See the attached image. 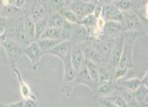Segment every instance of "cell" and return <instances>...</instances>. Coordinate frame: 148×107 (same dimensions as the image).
<instances>
[{
	"label": "cell",
	"instance_id": "obj_1",
	"mask_svg": "<svg viewBox=\"0 0 148 107\" xmlns=\"http://www.w3.org/2000/svg\"><path fill=\"white\" fill-rule=\"evenodd\" d=\"M122 37L125 41H123V47L118 67L131 70L134 67V45L137 37L142 35L134 31H125L122 33Z\"/></svg>",
	"mask_w": 148,
	"mask_h": 107
},
{
	"label": "cell",
	"instance_id": "obj_2",
	"mask_svg": "<svg viewBox=\"0 0 148 107\" xmlns=\"http://www.w3.org/2000/svg\"><path fill=\"white\" fill-rule=\"evenodd\" d=\"M63 73L62 79H61V86H60V93L63 94L66 97H71L73 93L74 87H75V80H76V71L73 67L70 60V56H68L62 61Z\"/></svg>",
	"mask_w": 148,
	"mask_h": 107
},
{
	"label": "cell",
	"instance_id": "obj_3",
	"mask_svg": "<svg viewBox=\"0 0 148 107\" xmlns=\"http://www.w3.org/2000/svg\"><path fill=\"white\" fill-rule=\"evenodd\" d=\"M122 25L125 27L126 31H134V32L140 33L142 37L147 35V22H144L132 10L123 12V22H122Z\"/></svg>",
	"mask_w": 148,
	"mask_h": 107
},
{
	"label": "cell",
	"instance_id": "obj_4",
	"mask_svg": "<svg viewBox=\"0 0 148 107\" xmlns=\"http://www.w3.org/2000/svg\"><path fill=\"white\" fill-rule=\"evenodd\" d=\"M1 47L3 48L4 52L7 55L10 67L18 64V61L21 59V57L23 56V52H24V47L22 45H19L16 41H14L13 39L7 35L5 40L1 44Z\"/></svg>",
	"mask_w": 148,
	"mask_h": 107
},
{
	"label": "cell",
	"instance_id": "obj_5",
	"mask_svg": "<svg viewBox=\"0 0 148 107\" xmlns=\"http://www.w3.org/2000/svg\"><path fill=\"white\" fill-rule=\"evenodd\" d=\"M26 14L32 19L34 22L46 17L49 14V10L45 0H28Z\"/></svg>",
	"mask_w": 148,
	"mask_h": 107
},
{
	"label": "cell",
	"instance_id": "obj_6",
	"mask_svg": "<svg viewBox=\"0 0 148 107\" xmlns=\"http://www.w3.org/2000/svg\"><path fill=\"white\" fill-rule=\"evenodd\" d=\"M114 41L115 39L106 35H102L99 37L98 40L95 39V46H96L97 50L100 55V58L102 60V63H106L108 64L110 61V57L112 54V49L114 46Z\"/></svg>",
	"mask_w": 148,
	"mask_h": 107
},
{
	"label": "cell",
	"instance_id": "obj_7",
	"mask_svg": "<svg viewBox=\"0 0 148 107\" xmlns=\"http://www.w3.org/2000/svg\"><path fill=\"white\" fill-rule=\"evenodd\" d=\"M23 55L26 56L27 58L30 60L32 71H34V72H37V71L39 70V67H40L41 59H42V57L44 56V52L40 49V47H39V45H38V43H37V41L31 42L28 46L24 47Z\"/></svg>",
	"mask_w": 148,
	"mask_h": 107
},
{
	"label": "cell",
	"instance_id": "obj_8",
	"mask_svg": "<svg viewBox=\"0 0 148 107\" xmlns=\"http://www.w3.org/2000/svg\"><path fill=\"white\" fill-rule=\"evenodd\" d=\"M11 69L13 70V72H14L16 80L18 82L19 92H21V95H22L23 100H26V99H38L39 96H38L37 92L34 91V90L31 89V87L26 82V80L23 78L22 71L19 69L18 64L12 65Z\"/></svg>",
	"mask_w": 148,
	"mask_h": 107
},
{
	"label": "cell",
	"instance_id": "obj_9",
	"mask_svg": "<svg viewBox=\"0 0 148 107\" xmlns=\"http://www.w3.org/2000/svg\"><path fill=\"white\" fill-rule=\"evenodd\" d=\"M69 9L76 14L78 19L81 20L85 16L93 14V11L96 9V3L92 0L90 1H84V0H73L72 3L69 5Z\"/></svg>",
	"mask_w": 148,
	"mask_h": 107
},
{
	"label": "cell",
	"instance_id": "obj_10",
	"mask_svg": "<svg viewBox=\"0 0 148 107\" xmlns=\"http://www.w3.org/2000/svg\"><path fill=\"white\" fill-rule=\"evenodd\" d=\"M101 16L105 19V22L112 20V22H118L121 24L123 22V12L118 10L113 2H105L102 4Z\"/></svg>",
	"mask_w": 148,
	"mask_h": 107
},
{
	"label": "cell",
	"instance_id": "obj_11",
	"mask_svg": "<svg viewBox=\"0 0 148 107\" xmlns=\"http://www.w3.org/2000/svg\"><path fill=\"white\" fill-rule=\"evenodd\" d=\"M72 46H73V44L71 43L70 40L61 41L59 44L56 45L55 47L52 48L51 50H48L45 55L55 56V57H57L58 59H60L61 61H63V60L67 58L68 56H70Z\"/></svg>",
	"mask_w": 148,
	"mask_h": 107
},
{
	"label": "cell",
	"instance_id": "obj_12",
	"mask_svg": "<svg viewBox=\"0 0 148 107\" xmlns=\"http://www.w3.org/2000/svg\"><path fill=\"white\" fill-rule=\"evenodd\" d=\"M123 41L125 40H123L122 34L117 37H115L114 46H113V49H112L110 61H108V63L113 70H114L115 67H118V64H119V60H120L121 52H122V47H123Z\"/></svg>",
	"mask_w": 148,
	"mask_h": 107
},
{
	"label": "cell",
	"instance_id": "obj_13",
	"mask_svg": "<svg viewBox=\"0 0 148 107\" xmlns=\"http://www.w3.org/2000/svg\"><path fill=\"white\" fill-rule=\"evenodd\" d=\"M88 37H90V31L79 24H75L71 33L70 41L73 45H82Z\"/></svg>",
	"mask_w": 148,
	"mask_h": 107
},
{
	"label": "cell",
	"instance_id": "obj_14",
	"mask_svg": "<svg viewBox=\"0 0 148 107\" xmlns=\"http://www.w3.org/2000/svg\"><path fill=\"white\" fill-rule=\"evenodd\" d=\"M75 85H83L86 86L87 88H89L92 92H95V84H93V80L90 74L88 72V69L85 65V62H84V65L78 70V72L76 73V80H75Z\"/></svg>",
	"mask_w": 148,
	"mask_h": 107
},
{
	"label": "cell",
	"instance_id": "obj_15",
	"mask_svg": "<svg viewBox=\"0 0 148 107\" xmlns=\"http://www.w3.org/2000/svg\"><path fill=\"white\" fill-rule=\"evenodd\" d=\"M79 46L82 47V50H83L85 59L90 60V61H92V62L97 63V64L102 63L100 55H99V52H98L96 46H95V40L87 43V44H82Z\"/></svg>",
	"mask_w": 148,
	"mask_h": 107
},
{
	"label": "cell",
	"instance_id": "obj_16",
	"mask_svg": "<svg viewBox=\"0 0 148 107\" xmlns=\"http://www.w3.org/2000/svg\"><path fill=\"white\" fill-rule=\"evenodd\" d=\"M125 31H126V30H125V27H123V25H122L121 22L108 20V22H105L104 29H103V34L106 35V37L115 39V37L121 35Z\"/></svg>",
	"mask_w": 148,
	"mask_h": 107
},
{
	"label": "cell",
	"instance_id": "obj_17",
	"mask_svg": "<svg viewBox=\"0 0 148 107\" xmlns=\"http://www.w3.org/2000/svg\"><path fill=\"white\" fill-rule=\"evenodd\" d=\"M117 89V84L115 79H108L106 81H103L102 84L97 87L96 91L93 92V96H98V97H105V96L110 95Z\"/></svg>",
	"mask_w": 148,
	"mask_h": 107
},
{
	"label": "cell",
	"instance_id": "obj_18",
	"mask_svg": "<svg viewBox=\"0 0 148 107\" xmlns=\"http://www.w3.org/2000/svg\"><path fill=\"white\" fill-rule=\"evenodd\" d=\"M70 60L73 67L77 73L78 70L84 65V62H85V57H84L82 47L79 45H73L72 46V49H71L70 52Z\"/></svg>",
	"mask_w": 148,
	"mask_h": 107
},
{
	"label": "cell",
	"instance_id": "obj_19",
	"mask_svg": "<svg viewBox=\"0 0 148 107\" xmlns=\"http://www.w3.org/2000/svg\"><path fill=\"white\" fill-rule=\"evenodd\" d=\"M116 84H117V87L121 89H125L127 91H130V92H133L136 89H138L141 87V78L137 77H132V78H122V79H118L116 80Z\"/></svg>",
	"mask_w": 148,
	"mask_h": 107
},
{
	"label": "cell",
	"instance_id": "obj_20",
	"mask_svg": "<svg viewBox=\"0 0 148 107\" xmlns=\"http://www.w3.org/2000/svg\"><path fill=\"white\" fill-rule=\"evenodd\" d=\"M113 69L106 63H100L98 64V78H99V85L103 81L108 79H113ZM98 85V86H99Z\"/></svg>",
	"mask_w": 148,
	"mask_h": 107
},
{
	"label": "cell",
	"instance_id": "obj_21",
	"mask_svg": "<svg viewBox=\"0 0 148 107\" xmlns=\"http://www.w3.org/2000/svg\"><path fill=\"white\" fill-rule=\"evenodd\" d=\"M132 95L134 96V99L136 100L138 105L141 107H147V95H148V88L145 86H141L138 89H136L135 91H133Z\"/></svg>",
	"mask_w": 148,
	"mask_h": 107
},
{
	"label": "cell",
	"instance_id": "obj_22",
	"mask_svg": "<svg viewBox=\"0 0 148 107\" xmlns=\"http://www.w3.org/2000/svg\"><path fill=\"white\" fill-rule=\"evenodd\" d=\"M64 24V19L59 12H52L47 15V25L48 27L61 28Z\"/></svg>",
	"mask_w": 148,
	"mask_h": 107
},
{
	"label": "cell",
	"instance_id": "obj_23",
	"mask_svg": "<svg viewBox=\"0 0 148 107\" xmlns=\"http://www.w3.org/2000/svg\"><path fill=\"white\" fill-rule=\"evenodd\" d=\"M61 42V40H54V39H39L37 40V43L42 52H44V55L48 50H51L54 48L56 45H58Z\"/></svg>",
	"mask_w": 148,
	"mask_h": 107
},
{
	"label": "cell",
	"instance_id": "obj_24",
	"mask_svg": "<svg viewBox=\"0 0 148 107\" xmlns=\"http://www.w3.org/2000/svg\"><path fill=\"white\" fill-rule=\"evenodd\" d=\"M40 39H54V40L62 41V31L61 28H55V27H47Z\"/></svg>",
	"mask_w": 148,
	"mask_h": 107
},
{
	"label": "cell",
	"instance_id": "obj_25",
	"mask_svg": "<svg viewBox=\"0 0 148 107\" xmlns=\"http://www.w3.org/2000/svg\"><path fill=\"white\" fill-rule=\"evenodd\" d=\"M105 99H108V101H111L112 103H114L115 105H117L118 107H129L127 104L126 100L123 99V96L120 94L118 90L116 89L114 92L111 93L110 95L105 96Z\"/></svg>",
	"mask_w": 148,
	"mask_h": 107
},
{
	"label": "cell",
	"instance_id": "obj_26",
	"mask_svg": "<svg viewBox=\"0 0 148 107\" xmlns=\"http://www.w3.org/2000/svg\"><path fill=\"white\" fill-rule=\"evenodd\" d=\"M85 65L88 69V72L90 74V76L92 78L93 84H95V88L97 89L98 85H99V78H98V64L90 60L85 59ZM96 91V90H95Z\"/></svg>",
	"mask_w": 148,
	"mask_h": 107
},
{
	"label": "cell",
	"instance_id": "obj_27",
	"mask_svg": "<svg viewBox=\"0 0 148 107\" xmlns=\"http://www.w3.org/2000/svg\"><path fill=\"white\" fill-rule=\"evenodd\" d=\"M47 27H48V25H47V16L34 22V35H36V41L40 39L41 35L43 34V32L46 30V28H47Z\"/></svg>",
	"mask_w": 148,
	"mask_h": 107
},
{
	"label": "cell",
	"instance_id": "obj_28",
	"mask_svg": "<svg viewBox=\"0 0 148 107\" xmlns=\"http://www.w3.org/2000/svg\"><path fill=\"white\" fill-rule=\"evenodd\" d=\"M49 10V13L52 12H60L61 10L68 7L64 3V0H45Z\"/></svg>",
	"mask_w": 148,
	"mask_h": 107
},
{
	"label": "cell",
	"instance_id": "obj_29",
	"mask_svg": "<svg viewBox=\"0 0 148 107\" xmlns=\"http://www.w3.org/2000/svg\"><path fill=\"white\" fill-rule=\"evenodd\" d=\"M59 13L61 14V16H62L63 19H64L66 22H71V24H73V25L78 24V22H79V19H78V17L76 16V14H75L72 10H70L69 7H66V9L61 10Z\"/></svg>",
	"mask_w": 148,
	"mask_h": 107
},
{
	"label": "cell",
	"instance_id": "obj_30",
	"mask_svg": "<svg viewBox=\"0 0 148 107\" xmlns=\"http://www.w3.org/2000/svg\"><path fill=\"white\" fill-rule=\"evenodd\" d=\"M96 22H97V17L93 14H90L85 16L84 18H82L78 22V24L82 25V26H84L86 29H88L91 32L93 30V28H95V26H96Z\"/></svg>",
	"mask_w": 148,
	"mask_h": 107
},
{
	"label": "cell",
	"instance_id": "obj_31",
	"mask_svg": "<svg viewBox=\"0 0 148 107\" xmlns=\"http://www.w3.org/2000/svg\"><path fill=\"white\" fill-rule=\"evenodd\" d=\"M24 28L26 30L27 34L34 41H36V35H34V22L27 14H25V17H24Z\"/></svg>",
	"mask_w": 148,
	"mask_h": 107
},
{
	"label": "cell",
	"instance_id": "obj_32",
	"mask_svg": "<svg viewBox=\"0 0 148 107\" xmlns=\"http://www.w3.org/2000/svg\"><path fill=\"white\" fill-rule=\"evenodd\" d=\"M113 3L121 12L131 11L133 9V0H115Z\"/></svg>",
	"mask_w": 148,
	"mask_h": 107
},
{
	"label": "cell",
	"instance_id": "obj_33",
	"mask_svg": "<svg viewBox=\"0 0 148 107\" xmlns=\"http://www.w3.org/2000/svg\"><path fill=\"white\" fill-rule=\"evenodd\" d=\"M129 71H130L129 69H126V67H115L114 71H113V79L118 80V79L125 78L129 74Z\"/></svg>",
	"mask_w": 148,
	"mask_h": 107
},
{
	"label": "cell",
	"instance_id": "obj_34",
	"mask_svg": "<svg viewBox=\"0 0 148 107\" xmlns=\"http://www.w3.org/2000/svg\"><path fill=\"white\" fill-rule=\"evenodd\" d=\"M74 25L71 22H68L64 20L63 26L61 27V31H62V41L64 40H70L71 33H72V30H73Z\"/></svg>",
	"mask_w": 148,
	"mask_h": 107
},
{
	"label": "cell",
	"instance_id": "obj_35",
	"mask_svg": "<svg viewBox=\"0 0 148 107\" xmlns=\"http://www.w3.org/2000/svg\"><path fill=\"white\" fill-rule=\"evenodd\" d=\"M13 22L14 20H11V19H8V18H4V17H1L0 16V34L8 31V30L10 29L13 25Z\"/></svg>",
	"mask_w": 148,
	"mask_h": 107
},
{
	"label": "cell",
	"instance_id": "obj_36",
	"mask_svg": "<svg viewBox=\"0 0 148 107\" xmlns=\"http://www.w3.org/2000/svg\"><path fill=\"white\" fill-rule=\"evenodd\" d=\"M24 107H41V102L38 99H26L24 100Z\"/></svg>",
	"mask_w": 148,
	"mask_h": 107
},
{
	"label": "cell",
	"instance_id": "obj_37",
	"mask_svg": "<svg viewBox=\"0 0 148 107\" xmlns=\"http://www.w3.org/2000/svg\"><path fill=\"white\" fill-rule=\"evenodd\" d=\"M0 107H24V100H19L12 103H0Z\"/></svg>",
	"mask_w": 148,
	"mask_h": 107
},
{
	"label": "cell",
	"instance_id": "obj_38",
	"mask_svg": "<svg viewBox=\"0 0 148 107\" xmlns=\"http://www.w3.org/2000/svg\"><path fill=\"white\" fill-rule=\"evenodd\" d=\"M27 3H28V0H16L14 7H16L17 9H25Z\"/></svg>",
	"mask_w": 148,
	"mask_h": 107
},
{
	"label": "cell",
	"instance_id": "obj_39",
	"mask_svg": "<svg viewBox=\"0 0 148 107\" xmlns=\"http://www.w3.org/2000/svg\"><path fill=\"white\" fill-rule=\"evenodd\" d=\"M141 85L145 86V87H148V72L146 70V72L144 73L143 77L141 78Z\"/></svg>",
	"mask_w": 148,
	"mask_h": 107
},
{
	"label": "cell",
	"instance_id": "obj_40",
	"mask_svg": "<svg viewBox=\"0 0 148 107\" xmlns=\"http://www.w3.org/2000/svg\"><path fill=\"white\" fill-rule=\"evenodd\" d=\"M7 35H8V31H5V32H3V33L0 34V47H1V44H2V42L5 40Z\"/></svg>",
	"mask_w": 148,
	"mask_h": 107
},
{
	"label": "cell",
	"instance_id": "obj_41",
	"mask_svg": "<svg viewBox=\"0 0 148 107\" xmlns=\"http://www.w3.org/2000/svg\"><path fill=\"white\" fill-rule=\"evenodd\" d=\"M133 3H135V4H146V3H148V0H133Z\"/></svg>",
	"mask_w": 148,
	"mask_h": 107
},
{
	"label": "cell",
	"instance_id": "obj_42",
	"mask_svg": "<svg viewBox=\"0 0 148 107\" xmlns=\"http://www.w3.org/2000/svg\"><path fill=\"white\" fill-rule=\"evenodd\" d=\"M16 0H3L4 5H14Z\"/></svg>",
	"mask_w": 148,
	"mask_h": 107
},
{
	"label": "cell",
	"instance_id": "obj_43",
	"mask_svg": "<svg viewBox=\"0 0 148 107\" xmlns=\"http://www.w3.org/2000/svg\"><path fill=\"white\" fill-rule=\"evenodd\" d=\"M92 1L96 4H103V3L106 2V0H92Z\"/></svg>",
	"mask_w": 148,
	"mask_h": 107
},
{
	"label": "cell",
	"instance_id": "obj_44",
	"mask_svg": "<svg viewBox=\"0 0 148 107\" xmlns=\"http://www.w3.org/2000/svg\"><path fill=\"white\" fill-rule=\"evenodd\" d=\"M4 7V2L3 0H0V14H1V12H2V9Z\"/></svg>",
	"mask_w": 148,
	"mask_h": 107
},
{
	"label": "cell",
	"instance_id": "obj_45",
	"mask_svg": "<svg viewBox=\"0 0 148 107\" xmlns=\"http://www.w3.org/2000/svg\"><path fill=\"white\" fill-rule=\"evenodd\" d=\"M72 1H73V0H64V3H66L67 7H69V5L72 3Z\"/></svg>",
	"mask_w": 148,
	"mask_h": 107
},
{
	"label": "cell",
	"instance_id": "obj_46",
	"mask_svg": "<svg viewBox=\"0 0 148 107\" xmlns=\"http://www.w3.org/2000/svg\"><path fill=\"white\" fill-rule=\"evenodd\" d=\"M93 104H95V107H101L100 105H99V104H97L96 102H93Z\"/></svg>",
	"mask_w": 148,
	"mask_h": 107
},
{
	"label": "cell",
	"instance_id": "obj_47",
	"mask_svg": "<svg viewBox=\"0 0 148 107\" xmlns=\"http://www.w3.org/2000/svg\"><path fill=\"white\" fill-rule=\"evenodd\" d=\"M113 1H115V0H106V2H113Z\"/></svg>",
	"mask_w": 148,
	"mask_h": 107
}]
</instances>
